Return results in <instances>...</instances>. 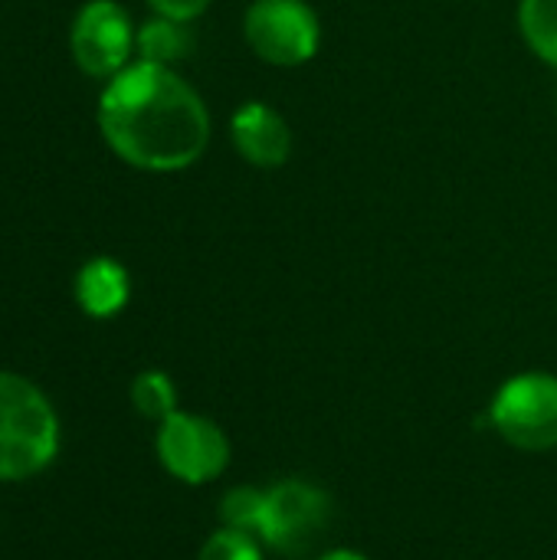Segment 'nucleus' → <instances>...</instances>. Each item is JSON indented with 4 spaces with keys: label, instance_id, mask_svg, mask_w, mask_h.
I'll list each match as a JSON object with an SVG mask.
<instances>
[{
    "label": "nucleus",
    "instance_id": "nucleus-1",
    "mask_svg": "<svg viewBox=\"0 0 557 560\" xmlns=\"http://www.w3.org/2000/svg\"><path fill=\"white\" fill-rule=\"evenodd\" d=\"M98 131L128 167L177 174L204 158L213 125L207 102L177 69L135 59L105 82Z\"/></svg>",
    "mask_w": 557,
    "mask_h": 560
},
{
    "label": "nucleus",
    "instance_id": "nucleus-2",
    "mask_svg": "<svg viewBox=\"0 0 557 560\" xmlns=\"http://www.w3.org/2000/svg\"><path fill=\"white\" fill-rule=\"evenodd\" d=\"M59 450L62 427L53 400L33 381L0 371V482L46 472Z\"/></svg>",
    "mask_w": 557,
    "mask_h": 560
},
{
    "label": "nucleus",
    "instance_id": "nucleus-3",
    "mask_svg": "<svg viewBox=\"0 0 557 560\" xmlns=\"http://www.w3.org/2000/svg\"><path fill=\"white\" fill-rule=\"evenodd\" d=\"M486 420L519 453L557 450V374L522 371L492 394Z\"/></svg>",
    "mask_w": 557,
    "mask_h": 560
},
{
    "label": "nucleus",
    "instance_id": "nucleus-4",
    "mask_svg": "<svg viewBox=\"0 0 557 560\" xmlns=\"http://www.w3.org/2000/svg\"><path fill=\"white\" fill-rule=\"evenodd\" d=\"M154 456L171 479L197 489L217 482L230 469L233 443L217 420L204 413L177 410L158 423Z\"/></svg>",
    "mask_w": 557,
    "mask_h": 560
},
{
    "label": "nucleus",
    "instance_id": "nucleus-5",
    "mask_svg": "<svg viewBox=\"0 0 557 560\" xmlns=\"http://www.w3.org/2000/svg\"><path fill=\"white\" fill-rule=\"evenodd\" d=\"M332 515L335 502L318 482L302 476L279 479L266 486L259 541L276 555H302L328 532Z\"/></svg>",
    "mask_w": 557,
    "mask_h": 560
},
{
    "label": "nucleus",
    "instance_id": "nucleus-6",
    "mask_svg": "<svg viewBox=\"0 0 557 560\" xmlns=\"http://www.w3.org/2000/svg\"><path fill=\"white\" fill-rule=\"evenodd\" d=\"M246 46L276 69H295L315 59L322 20L305 0H253L243 13Z\"/></svg>",
    "mask_w": 557,
    "mask_h": 560
},
{
    "label": "nucleus",
    "instance_id": "nucleus-7",
    "mask_svg": "<svg viewBox=\"0 0 557 560\" xmlns=\"http://www.w3.org/2000/svg\"><path fill=\"white\" fill-rule=\"evenodd\" d=\"M138 26L118 0H85L69 26V49L76 66L92 79H112L135 59Z\"/></svg>",
    "mask_w": 557,
    "mask_h": 560
},
{
    "label": "nucleus",
    "instance_id": "nucleus-8",
    "mask_svg": "<svg viewBox=\"0 0 557 560\" xmlns=\"http://www.w3.org/2000/svg\"><path fill=\"white\" fill-rule=\"evenodd\" d=\"M230 141L236 154L259 171H276L292 158V125L269 102L250 98L230 115Z\"/></svg>",
    "mask_w": 557,
    "mask_h": 560
},
{
    "label": "nucleus",
    "instance_id": "nucleus-9",
    "mask_svg": "<svg viewBox=\"0 0 557 560\" xmlns=\"http://www.w3.org/2000/svg\"><path fill=\"white\" fill-rule=\"evenodd\" d=\"M72 295H76V305L89 318L105 322V318H115L125 312V305L131 299V276L118 259L92 256L79 266L76 282H72Z\"/></svg>",
    "mask_w": 557,
    "mask_h": 560
},
{
    "label": "nucleus",
    "instance_id": "nucleus-10",
    "mask_svg": "<svg viewBox=\"0 0 557 560\" xmlns=\"http://www.w3.org/2000/svg\"><path fill=\"white\" fill-rule=\"evenodd\" d=\"M135 52L144 62L154 66H177L181 59H187L194 52V30L184 20H171V16H151L138 26L135 36Z\"/></svg>",
    "mask_w": 557,
    "mask_h": 560
},
{
    "label": "nucleus",
    "instance_id": "nucleus-11",
    "mask_svg": "<svg viewBox=\"0 0 557 560\" xmlns=\"http://www.w3.org/2000/svg\"><path fill=\"white\" fill-rule=\"evenodd\" d=\"M519 33L525 46L557 69V0H519Z\"/></svg>",
    "mask_w": 557,
    "mask_h": 560
},
{
    "label": "nucleus",
    "instance_id": "nucleus-12",
    "mask_svg": "<svg viewBox=\"0 0 557 560\" xmlns=\"http://www.w3.org/2000/svg\"><path fill=\"white\" fill-rule=\"evenodd\" d=\"M131 407L138 417L151 420V423H161L167 420L171 413L181 410V400H177V384L171 381V374L158 371V368H148L141 374H135L131 381Z\"/></svg>",
    "mask_w": 557,
    "mask_h": 560
},
{
    "label": "nucleus",
    "instance_id": "nucleus-13",
    "mask_svg": "<svg viewBox=\"0 0 557 560\" xmlns=\"http://www.w3.org/2000/svg\"><path fill=\"white\" fill-rule=\"evenodd\" d=\"M263 502H266V489L259 486H233L223 492L220 499V528H233V532H246L259 538V518H263Z\"/></svg>",
    "mask_w": 557,
    "mask_h": 560
},
{
    "label": "nucleus",
    "instance_id": "nucleus-14",
    "mask_svg": "<svg viewBox=\"0 0 557 560\" xmlns=\"http://www.w3.org/2000/svg\"><path fill=\"white\" fill-rule=\"evenodd\" d=\"M197 560H266V545L256 535L217 528L197 551Z\"/></svg>",
    "mask_w": 557,
    "mask_h": 560
},
{
    "label": "nucleus",
    "instance_id": "nucleus-15",
    "mask_svg": "<svg viewBox=\"0 0 557 560\" xmlns=\"http://www.w3.org/2000/svg\"><path fill=\"white\" fill-rule=\"evenodd\" d=\"M213 0H148V7L158 13V16H171V20H184V23H194L200 13H207Z\"/></svg>",
    "mask_w": 557,
    "mask_h": 560
},
{
    "label": "nucleus",
    "instance_id": "nucleus-16",
    "mask_svg": "<svg viewBox=\"0 0 557 560\" xmlns=\"http://www.w3.org/2000/svg\"><path fill=\"white\" fill-rule=\"evenodd\" d=\"M315 560H371L364 551H358V548H328V551H322Z\"/></svg>",
    "mask_w": 557,
    "mask_h": 560
},
{
    "label": "nucleus",
    "instance_id": "nucleus-17",
    "mask_svg": "<svg viewBox=\"0 0 557 560\" xmlns=\"http://www.w3.org/2000/svg\"><path fill=\"white\" fill-rule=\"evenodd\" d=\"M555 102H557V98H555Z\"/></svg>",
    "mask_w": 557,
    "mask_h": 560
}]
</instances>
